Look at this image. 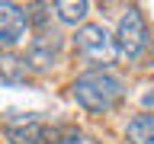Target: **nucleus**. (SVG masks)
I'll use <instances>...</instances> for the list:
<instances>
[{
  "mask_svg": "<svg viewBox=\"0 0 154 144\" xmlns=\"http://www.w3.org/2000/svg\"><path fill=\"white\" fill-rule=\"evenodd\" d=\"M74 99L84 106L87 112H109L122 99V83L112 74L90 70V74H80L74 80Z\"/></svg>",
  "mask_w": 154,
  "mask_h": 144,
  "instance_id": "1",
  "label": "nucleus"
},
{
  "mask_svg": "<svg viewBox=\"0 0 154 144\" xmlns=\"http://www.w3.org/2000/svg\"><path fill=\"white\" fill-rule=\"evenodd\" d=\"M148 45V29H144V19H141V10L138 7H128L125 16L119 19V32H116V48L119 55L135 61V58L144 51Z\"/></svg>",
  "mask_w": 154,
  "mask_h": 144,
  "instance_id": "2",
  "label": "nucleus"
},
{
  "mask_svg": "<svg viewBox=\"0 0 154 144\" xmlns=\"http://www.w3.org/2000/svg\"><path fill=\"white\" fill-rule=\"evenodd\" d=\"M77 48L84 51L93 64H112V58L119 55V48H116V38H109L103 26H96V22H87V26L77 29Z\"/></svg>",
  "mask_w": 154,
  "mask_h": 144,
  "instance_id": "3",
  "label": "nucleus"
},
{
  "mask_svg": "<svg viewBox=\"0 0 154 144\" xmlns=\"http://www.w3.org/2000/svg\"><path fill=\"white\" fill-rule=\"evenodd\" d=\"M10 144H55V131L45 122H38L35 115H23V118H10L3 125Z\"/></svg>",
  "mask_w": 154,
  "mask_h": 144,
  "instance_id": "4",
  "label": "nucleus"
},
{
  "mask_svg": "<svg viewBox=\"0 0 154 144\" xmlns=\"http://www.w3.org/2000/svg\"><path fill=\"white\" fill-rule=\"evenodd\" d=\"M26 29H29L26 10L16 7V3H0V48H10L16 42H23Z\"/></svg>",
  "mask_w": 154,
  "mask_h": 144,
  "instance_id": "5",
  "label": "nucleus"
},
{
  "mask_svg": "<svg viewBox=\"0 0 154 144\" xmlns=\"http://www.w3.org/2000/svg\"><path fill=\"white\" fill-rule=\"evenodd\" d=\"M58 55H61V38L42 32L38 38H32L26 61H29V67H35V70H48V67H55Z\"/></svg>",
  "mask_w": 154,
  "mask_h": 144,
  "instance_id": "6",
  "label": "nucleus"
},
{
  "mask_svg": "<svg viewBox=\"0 0 154 144\" xmlns=\"http://www.w3.org/2000/svg\"><path fill=\"white\" fill-rule=\"evenodd\" d=\"M32 77V67L23 55H13V51H0V83H29Z\"/></svg>",
  "mask_w": 154,
  "mask_h": 144,
  "instance_id": "7",
  "label": "nucleus"
},
{
  "mask_svg": "<svg viewBox=\"0 0 154 144\" xmlns=\"http://www.w3.org/2000/svg\"><path fill=\"white\" fill-rule=\"evenodd\" d=\"M128 144H154V115H138L125 128Z\"/></svg>",
  "mask_w": 154,
  "mask_h": 144,
  "instance_id": "8",
  "label": "nucleus"
},
{
  "mask_svg": "<svg viewBox=\"0 0 154 144\" xmlns=\"http://www.w3.org/2000/svg\"><path fill=\"white\" fill-rule=\"evenodd\" d=\"M87 10H90V3H87V0H58V3H55L58 19H61V22H67V26H77V22L87 16Z\"/></svg>",
  "mask_w": 154,
  "mask_h": 144,
  "instance_id": "9",
  "label": "nucleus"
},
{
  "mask_svg": "<svg viewBox=\"0 0 154 144\" xmlns=\"http://www.w3.org/2000/svg\"><path fill=\"white\" fill-rule=\"evenodd\" d=\"M144 106H154V93H148V96H144Z\"/></svg>",
  "mask_w": 154,
  "mask_h": 144,
  "instance_id": "10",
  "label": "nucleus"
}]
</instances>
